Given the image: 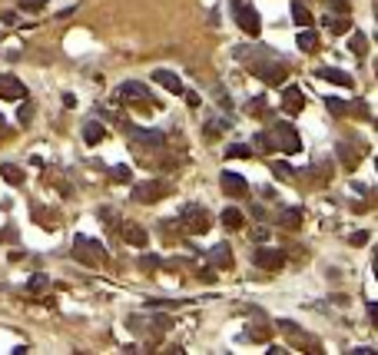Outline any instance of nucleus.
I'll use <instances>...</instances> for the list:
<instances>
[{
    "mask_svg": "<svg viewBox=\"0 0 378 355\" xmlns=\"http://www.w3.org/2000/svg\"><path fill=\"white\" fill-rule=\"evenodd\" d=\"M73 256H77L80 262H87V266H103V262H106V249H103L100 243H93V239H87V236L73 239Z\"/></svg>",
    "mask_w": 378,
    "mask_h": 355,
    "instance_id": "f257e3e1",
    "label": "nucleus"
},
{
    "mask_svg": "<svg viewBox=\"0 0 378 355\" xmlns=\"http://www.w3.org/2000/svg\"><path fill=\"white\" fill-rule=\"evenodd\" d=\"M173 193V183H166V180H153V183H140L133 190V199L136 203H156V199L169 196Z\"/></svg>",
    "mask_w": 378,
    "mask_h": 355,
    "instance_id": "f03ea898",
    "label": "nucleus"
},
{
    "mask_svg": "<svg viewBox=\"0 0 378 355\" xmlns=\"http://www.w3.org/2000/svg\"><path fill=\"white\" fill-rule=\"evenodd\" d=\"M269 146H279L282 153H299V133L289 127V123H279V127H272V140H269Z\"/></svg>",
    "mask_w": 378,
    "mask_h": 355,
    "instance_id": "7ed1b4c3",
    "label": "nucleus"
},
{
    "mask_svg": "<svg viewBox=\"0 0 378 355\" xmlns=\"http://www.w3.org/2000/svg\"><path fill=\"white\" fill-rule=\"evenodd\" d=\"M252 70L259 73V80H266V83H272V87H279L285 80V67L282 64H269V53H262V64H252Z\"/></svg>",
    "mask_w": 378,
    "mask_h": 355,
    "instance_id": "20e7f679",
    "label": "nucleus"
},
{
    "mask_svg": "<svg viewBox=\"0 0 378 355\" xmlns=\"http://www.w3.org/2000/svg\"><path fill=\"white\" fill-rule=\"evenodd\" d=\"M163 143H166V136L159 130H140V133H133V146H140L146 153H159Z\"/></svg>",
    "mask_w": 378,
    "mask_h": 355,
    "instance_id": "39448f33",
    "label": "nucleus"
},
{
    "mask_svg": "<svg viewBox=\"0 0 378 355\" xmlns=\"http://www.w3.org/2000/svg\"><path fill=\"white\" fill-rule=\"evenodd\" d=\"M182 222H186L193 232H206V229H209V216H206L199 206H186V209H182Z\"/></svg>",
    "mask_w": 378,
    "mask_h": 355,
    "instance_id": "423d86ee",
    "label": "nucleus"
},
{
    "mask_svg": "<svg viewBox=\"0 0 378 355\" xmlns=\"http://www.w3.org/2000/svg\"><path fill=\"white\" fill-rule=\"evenodd\" d=\"M236 20H239V27H242L245 33H252V37L259 33V14H256L252 7H242V4H236Z\"/></svg>",
    "mask_w": 378,
    "mask_h": 355,
    "instance_id": "0eeeda50",
    "label": "nucleus"
},
{
    "mask_svg": "<svg viewBox=\"0 0 378 355\" xmlns=\"http://www.w3.org/2000/svg\"><path fill=\"white\" fill-rule=\"evenodd\" d=\"M282 262H285L282 249H259V253H256V266L259 269H279Z\"/></svg>",
    "mask_w": 378,
    "mask_h": 355,
    "instance_id": "6e6552de",
    "label": "nucleus"
},
{
    "mask_svg": "<svg viewBox=\"0 0 378 355\" xmlns=\"http://www.w3.org/2000/svg\"><path fill=\"white\" fill-rule=\"evenodd\" d=\"M222 190H226L229 196H245V193H249V183L239 173H222Z\"/></svg>",
    "mask_w": 378,
    "mask_h": 355,
    "instance_id": "1a4fd4ad",
    "label": "nucleus"
},
{
    "mask_svg": "<svg viewBox=\"0 0 378 355\" xmlns=\"http://www.w3.org/2000/svg\"><path fill=\"white\" fill-rule=\"evenodd\" d=\"M0 96H4V100H24L27 87L20 83V80H14V77H4L0 80Z\"/></svg>",
    "mask_w": 378,
    "mask_h": 355,
    "instance_id": "9d476101",
    "label": "nucleus"
},
{
    "mask_svg": "<svg viewBox=\"0 0 378 355\" xmlns=\"http://www.w3.org/2000/svg\"><path fill=\"white\" fill-rule=\"evenodd\" d=\"M282 106H285L289 113H299L302 106H305V93H302L299 87H285V90H282Z\"/></svg>",
    "mask_w": 378,
    "mask_h": 355,
    "instance_id": "9b49d317",
    "label": "nucleus"
},
{
    "mask_svg": "<svg viewBox=\"0 0 378 355\" xmlns=\"http://www.w3.org/2000/svg\"><path fill=\"white\" fill-rule=\"evenodd\" d=\"M119 100H146V103H153V96L143 83H133V80H130V83L119 87Z\"/></svg>",
    "mask_w": 378,
    "mask_h": 355,
    "instance_id": "f8f14e48",
    "label": "nucleus"
},
{
    "mask_svg": "<svg viewBox=\"0 0 378 355\" xmlns=\"http://www.w3.org/2000/svg\"><path fill=\"white\" fill-rule=\"evenodd\" d=\"M123 239H126L130 246H140V249H143L150 236H146V229L136 226V222H123Z\"/></svg>",
    "mask_w": 378,
    "mask_h": 355,
    "instance_id": "ddd939ff",
    "label": "nucleus"
},
{
    "mask_svg": "<svg viewBox=\"0 0 378 355\" xmlns=\"http://www.w3.org/2000/svg\"><path fill=\"white\" fill-rule=\"evenodd\" d=\"M153 77H156V83H159V87H166L169 93H182V83H179V77H176V73H169V70H156Z\"/></svg>",
    "mask_w": 378,
    "mask_h": 355,
    "instance_id": "4468645a",
    "label": "nucleus"
},
{
    "mask_svg": "<svg viewBox=\"0 0 378 355\" xmlns=\"http://www.w3.org/2000/svg\"><path fill=\"white\" fill-rule=\"evenodd\" d=\"M319 77L329 80V83H339V87H352V77H348V73H342V70H335V67H322V70H319Z\"/></svg>",
    "mask_w": 378,
    "mask_h": 355,
    "instance_id": "2eb2a0df",
    "label": "nucleus"
},
{
    "mask_svg": "<svg viewBox=\"0 0 378 355\" xmlns=\"http://www.w3.org/2000/svg\"><path fill=\"white\" fill-rule=\"evenodd\" d=\"M103 136H106V130H103V123H96V120H90L87 127H83V140H87L90 146L103 143Z\"/></svg>",
    "mask_w": 378,
    "mask_h": 355,
    "instance_id": "dca6fc26",
    "label": "nucleus"
},
{
    "mask_svg": "<svg viewBox=\"0 0 378 355\" xmlns=\"http://www.w3.org/2000/svg\"><path fill=\"white\" fill-rule=\"evenodd\" d=\"M209 256H213V266H219V269H232V256H229V246H226V243L216 246Z\"/></svg>",
    "mask_w": 378,
    "mask_h": 355,
    "instance_id": "f3484780",
    "label": "nucleus"
},
{
    "mask_svg": "<svg viewBox=\"0 0 378 355\" xmlns=\"http://www.w3.org/2000/svg\"><path fill=\"white\" fill-rule=\"evenodd\" d=\"M315 47H319V33H315V30H302V33H299V50L315 53Z\"/></svg>",
    "mask_w": 378,
    "mask_h": 355,
    "instance_id": "a211bd4d",
    "label": "nucleus"
},
{
    "mask_svg": "<svg viewBox=\"0 0 378 355\" xmlns=\"http://www.w3.org/2000/svg\"><path fill=\"white\" fill-rule=\"evenodd\" d=\"M222 226L226 229H239L242 226V213H239V209H226V213H222Z\"/></svg>",
    "mask_w": 378,
    "mask_h": 355,
    "instance_id": "6ab92c4d",
    "label": "nucleus"
},
{
    "mask_svg": "<svg viewBox=\"0 0 378 355\" xmlns=\"http://www.w3.org/2000/svg\"><path fill=\"white\" fill-rule=\"evenodd\" d=\"M279 222H282V226H289V229H295V226L302 222V213H299V209H285V213L279 216Z\"/></svg>",
    "mask_w": 378,
    "mask_h": 355,
    "instance_id": "aec40b11",
    "label": "nucleus"
},
{
    "mask_svg": "<svg viewBox=\"0 0 378 355\" xmlns=\"http://www.w3.org/2000/svg\"><path fill=\"white\" fill-rule=\"evenodd\" d=\"M226 156L229 159H249L252 150H249V146H242V143H236V146H229V150H226Z\"/></svg>",
    "mask_w": 378,
    "mask_h": 355,
    "instance_id": "412c9836",
    "label": "nucleus"
},
{
    "mask_svg": "<svg viewBox=\"0 0 378 355\" xmlns=\"http://www.w3.org/2000/svg\"><path fill=\"white\" fill-rule=\"evenodd\" d=\"M272 169H276V176H282V180H299V173H295L289 163H272Z\"/></svg>",
    "mask_w": 378,
    "mask_h": 355,
    "instance_id": "4be33fe9",
    "label": "nucleus"
},
{
    "mask_svg": "<svg viewBox=\"0 0 378 355\" xmlns=\"http://www.w3.org/2000/svg\"><path fill=\"white\" fill-rule=\"evenodd\" d=\"M0 173H4V180H10L17 186V183H24V173L17 169V166H0Z\"/></svg>",
    "mask_w": 378,
    "mask_h": 355,
    "instance_id": "5701e85b",
    "label": "nucleus"
},
{
    "mask_svg": "<svg viewBox=\"0 0 378 355\" xmlns=\"http://www.w3.org/2000/svg\"><path fill=\"white\" fill-rule=\"evenodd\" d=\"M226 130H229V123H226V120H209V123H206V136L226 133Z\"/></svg>",
    "mask_w": 378,
    "mask_h": 355,
    "instance_id": "b1692460",
    "label": "nucleus"
},
{
    "mask_svg": "<svg viewBox=\"0 0 378 355\" xmlns=\"http://www.w3.org/2000/svg\"><path fill=\"white\" fill-rule=\"evenodd\" d=\"M339 153H342V163H348V166L358 163V156H355V150L348 146V143H339Z\"/></svg>",
    "mask_w": 378,
    "mask_h": 355,
    "instance_id": "393cba45",
    "label": "nucleus"
},
{
    "mask_svg": "<svg viewBox=\"0 0 378 355\" xmlns=\"http://www.w3.org/2000/svg\"><path fill=\"white\" fill-rule=\"evenodd\" d=\"M292 17H295V24H312V17H308V10L302 4H292Z\"/></svg>",
    "mask_w": 378,
    "mask_h": 355,
    "instance_id": "a878e982",
    "label": "nucleus"
},
{
    "mask_svg": "<svg viewBox=\"0 0 378 355\" xmlns=\"http://www.w3.org/2000/svg\"><path fill=\"white\" fill-rule=\"evenodd\" d=\"M47 285H50V279H47V276H30V282H27V289L40 292V289H47Z\"/></svg>",
    "mask_w": 378,
    "mask_h": 355,
    "instance_id": "bb28decb",
    "label": "nucleus"
},
{
    "mask_svg": "<svg viewBox=\"0 0 378 355\" xmlns=\"http://www.w3.org/2000/svg\"><path fill=\"white\" fill-rule=\"evenodd\" d=\"M332 24V30L335 33H345V30H352V20H329Z\"/></svg>",
    "mask_w": 378,
    "mask_h": 355,
    "instance_id": "cd10ccee",
    "label": "nucleus"
},
{
    "mask_svg": "<svg viewBox=\"0 0 378 355\" xmlns=\"http://www.w3.org/2000/svg\"><path fill=\"white\" fill-rule=\"evenodd\" d=\"M352 50H355L358 56L365 53V37H362V33H355V37H352Z\"/></svg>",
    "mask_w": 378,
    "mask_h": 355,
    "instance_id": "c85d7f7f",
    "label": "nucleus"
},
{
    "mask_svg": "<svg viewBox=\"0 0 378 355\" xmlns=\"http://www.w3.org/2000/svg\"><path fill=\"white\" fill-rule=\"evenodd\" d=\"M325 106H329L332 113H339V116H342V113H345V106H342V100H335V96H329V100H325Z\"/></svg>",
    "mask_w": 378,
    "mask_h": 355,
    "instance_id": "c756f323",
    "label": "nucleus"
},
{
    "mask_svg": "<svg viewBox=\"0 0 378 355\" xmlns=\"http://www.w3.org/2000/svg\"><path fill=\"white\" fill-rule=\"evenodd\" d=\"M113 176H116V180H130V176H133V173H130V166H116V169H113Z\"/></svg>",
    "mask_w": 378,
    "mask_h": 355,
    "instance_id": "7c9ffc66",
    "label": "nucleus"
},
{
    "mask_svg": "<svg viewBox=\"0 0 378 355\" xmlns=\"http://www.w3.org/2000/svg\"><path fill=\"white\" fill-rule=\"evenodd\" d=\"M140 262H143V269H156V266H159V259H156V256H143Z\"/></svg>",
    "mask_w": 378,
    "mask_h": 355,
    "instance_id": "2f4dec72",
    "label": "nucleus"
},
{
    "mask_svg": "<svg viewBox=\"0 0 378 355\" xmlns=\"http://www.w3.org/2000/svg\"><path fill=\"white\" fill-rule=\"evenodd\" d=\"M352 243H355V246H365V243H368V232H355Z\"/></svg>",
    "mask_w": 378,
    "mask_h": 355,
    "instance_id": "473e14b6",
    "label": "nucleus"
},
{
    "mask_svg": "<svg viewBox=\"0 0 378 355\" xmlns=\"http://www.w3.org/2000/svg\"><path fill=\"white\" fill-rule=\"evenodd\" d=\"M43 4H47V0H27L24 7H27V10H40V7H43Z\"/></svg>",
    "mask_w": 378,
    "mask_h": 355,
    "instance_id": "72a5a7b5",
    "label": "nucleus"
},
{
    "mask_svg": "<svg viewBox=\"0 0 378 355\" xmlns=\"http://www.w3.org/2000/svg\"><path fill=\"white\" fill-rule=\"evenodd\" d=\"M27 120H30V106L24 103V106H20V123H27Z\"/></svg>",
    "mask_w": 378,
    "mask_h": 355,
    "instance_id": "f704fd0d",
    "label": "nucleus"
}]
</instances>
